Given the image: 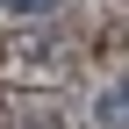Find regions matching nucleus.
Wrapping results in <instances>:
<instances>
[{
	"label": "nucleus",
	"mask_w": 129,
	"mask_h": 129,
	"mask_svg": "<svg viewBox=\"0 0 129 129\" xmlns=\"http://www.w3.org/2000/svg\"><path fill=\"white\" fill-rule=\"evenodd\" d=\"M93 122L101 129H129V79H115V86L93 101Z\"/></svg>",
	"instance_id": "f257e3e1"
},
{
	"label": "nucleus",
	"mask_w": 129,
	"mask_h": 129,
	"mask_svg": "<svg viewBox=\"0 0 129 129\" xmlns=\"http://www.w3.org/2000/svg\"><path fill=\"white\" fill-rule=\"evenodd\" d=\"M0 7H7V14H50L57 0H0Z\"/></svg>",
	"instance_id": "f03ea898"
}]
</instances>
